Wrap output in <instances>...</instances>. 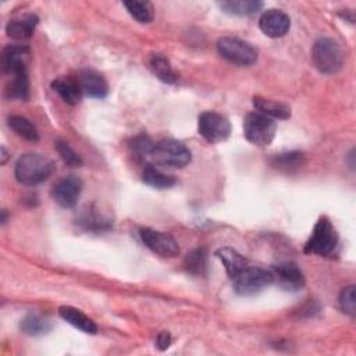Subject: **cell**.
Wrapping results in <instances>:
<instances>
[{
    "label": "cell",
    "instance_id": "cell-16",
    "mask_svg": "<svg viewBox=\"0 0 356 356\" xmlns=\"http://www.w3.org/2000/svg\"><path fill=\"white\" fill-rule=\"evenodd\" d=\"M52 88L69 105H78L83 99V90L80 83L70 77H60L52 83Z\"/></svg>",
    "mask_w": 356,
    "mask_h": 356
},
{
    "label": "cell",
    "instance_id": "cell-25",
    "mask_svg": "<svg viewBox=\"0 0 356 356\" xmlns=\"http://www.w3.org/2000/svg\"><path fill=\"white\" fill-rule=\"evenodd\" d=\"M9 126L17 135L24 138L26 141H30V142L40 141V133L34 126V123L30 121L28 119L23 116H12L9 119Z\"/></svg>",
    "mask_w": 356,
    "mask_h": 356
},
{
    "label": "cell",
    "instance_id": "cell-8",
    "mask_svg": "<svg viewBox=\"0 0 356 356\" xmlns=\"http://www.w3.org/2000/svg\"><path fill=\"white\" fill-rule=\"evenodd\" d=\"M198 131L202 138L210 144H219L226 141L231 134L230 121L220 113L205 112L199 116Z\"/></svg>",
    "mask_w": 356,
    "mask_h": 356
},
{
    "label": "cell",
    "instance_id": "cell-12",
    "mask_svg": "<svg viewBox=\"0 0 356 356\" xmlns=\"http://www.w3.org/2000/svg\"><path fill=\"white\" fill-rule=\"evenodd\" d=\"M273 277L274 281L278 282V285L285 291H299L305 285V277L298 264L292 262H285L273 269Z\"/></svg>",
    "mask_w": 356,
    "mask_h": 356
},
{
    "label": "cell",
    "instance_id": "cell-35",
    "mask_svg": "<svg viewBox=\"0 0 356 356\" xmlns=\"http://www.w3.org/2000/svg\"><path fill=\"white\" fill-rule=\"evenodd\" d=\"M2 214H3L2 223H3V224H6V221H8V212H6V210H3V212H2Z\"/></svg>",
    "mask_w": 356,
    "mask_h": 356
},
{
    "label": "cell",
    "instance_id": "cell-5",
    "mask_svg": "<svg viewBox=\"0 0 356 356\" xmlns=\"http://www.w3.org/2000/svg\"><path fill=\"white\" fill-rule=\"evenodd\" d=\"M338 245V234L327 217H320L310 238L305 244L303 252L317 256L331 255Z\"/></svg>",
    "mask_w": 356,
    "mask_h": 356
},
{
    "label": "cell",
    "instance_id": "cell-22",
    "mask_svg": "<svg viewBox=\"0 0 356 356\" xmlns=\"http://www.w3.org/2000/svg\"><path fill=\"white\" fill-rule=\"evenodd\" d=\"M221 10L234 16H251L257 13L263 3L257 0H227V2L219 3Z\"/></svg>",
    "mask_w": 356,
    "mask_h": 356
},
{
    "label": "cell",
    "instance_id": "cell-11",
    "mask_svg": "<svg viewBox=\"0 0 356 356\" xmlns=\"http://www.w3.org/2000/svg\"><path fill=\"white\" fill-rule=\"evenodd\" d=\"M262 33L270 38H281L291 28V19L282 10L271 9L262 15L259 20Z\"/></svg>",
    "mask_w": 356,
    "mask_h": 356
},
{
    "label": "cell",
    "instance_id": "cell-19",
    "mask_svg": "<svg viewBox=\"0 0 356 356\" xmlns=\"http://www.w3.org/2000/svg\"><path fill=\"white\" fill-rule=\"evenodd\" d=\"M253 106L255 109L270 117V119H280V120H287L291 117V109L289 106H287L285 103L277 102V101H271V99H266L262 96H255L253 98Z\"/></svg>",
    "mask_w": 356,
    "mask_h": 356
},
{
    "label": "cell",
    "instance_id": "cell-34",
    "mask_svg": "<svg viewBox=\"0 0 356 356\" xmlns=\"http://www.w3.org/2000/svg\"><path fill=\"white\" fill-rule=\"evenodd\" d=\"M8 160H9V152H8V149L5 146H2V160H0V163L6 164Z\"/></svg>",
    "mask_w": 356,
    "mask_h": 356
},
{
    "label": "cell",
    "instance_id": "cell-20",
    "mask_svg": "<svg viewBox=\"0 0 356 356\" xmlns=\"http://www.w3.org/2000/svg\"><path fill=\"white\" fill-rule=\"evenodd\" d=\"M149 66L152 73L164 84H174L178 80V76L171 67V63L162 53L152 55L149 59Z\"/></svg>",
    "mask_w": 356,
    "mask_h": 356
},
{
    "label": "cell",
    "instance_id": "cell-2",
    "mask_svg": "<svg viewBox=\"0 0 356 356\" xmlns=\"http://www.w3.org/2000/svg\"><path fill=\"white\" fill-rule=\"evenodd\" d=\"M344 52L339 44L331 38H320L312 49V60L314 67L327 76L337 74L344 66Z\"/></svg>",
    "mask_w": 356,
    "mask_h": 356
},
{
    "label": "cell",
    "instance_id": "cell-1",
    "mask_svg": "<svg viewBox=\"0 0 356 356\" xmlns=\"http://www.w3.org/2000/svg\"><path fill=\"white\" fill-rule=\"evenodd\" d=\"M55 171V163L46 155L30 152L16 163V178L20 184L33 187L46 181Z\"/></svg>",
    "mask_w": 356,
    "mask_h": 356
},
{
    "label": "cell",
    "instance_id": "cell-24",
    "mask_svg": "<svg viewBox=\"0 0 356 356\" xmlns=\"http://www.w3.org/2000/svg\"><path fill=\"white\" fill-rule=\"evenodd\" d=\"M20 327H22L23 332H26L27 335H31V337L45 335L52 330V324L49 323V320H46L42 316L35 314V313L27 314L22 320Z\"/></svg>",
    "mask_w": 356,
    "mask_h": 356
},
{
    "label": "cell",
    "instance_id": "cell-21",
    "mask_svg": "<svg viewBox=\"0 0 356 356\" xmlns=\"http://www.w3.org/2000/svg\"><path fill=\"white\" fill-rule=\"evenodd\" d=\"M6 94L10 99H17L23 102L30 99L28 70H22L12 74V81L6 90Z\"/></svg>",
    "mask_w": 356,
    "mask_h": 356
},
{
    "label": "cell",
    "instance_id": "cell-13",
    "mask_svg": "<svg viewBox=\"0 0 356 356\" xmlns=\"http://www.w3.org/2000/svg\"><path fill=\"white\" fill-rule=\"evenodd\" d=\"M78 83L83 90V94H85L90 98L103 99L109 94V85L106 78L92 69L81 70L78 74Z\"/></svg>",
    "mask_w": 356,
    "mask_h": 356
},
{
    "label": "cell",
    "instance_id": "cell-18",
    "mask_svg": "<svg viewBox=\"0 0 356 356\" xmlns=\"http://www.w3.org/2000/svg\"><path fill=\"white\" fill-rule=\"evenodd\" d=\"M216 255L221 260V263L224 264L226 271H227L230 278H234L237 274H239L244 269L248 267L246 259L238 251H235L230 246H224V248L217 249Z\"/></svg>",
    "mask_w": 356,
    "mask_h": 356
},
{
    "label": "cell",
    "instance_id": "cell-26",
    "mask_svg": "<svg viewBox=\"0 0 356 356\" xmlns=\"http://www.w3.org/2000/svg\"><path fill=\"white\" fill-rule=\"evenodd\" d=\"M184 266L188 273L194 276H205L207 267V251L205 248H196L185 257Z\"/></svg>",
    "mask_w": 356,
    "mask_h": 356
},
{
    "label": "cell",
    "instance_id": "cell-28",
    "mask_svg": "<svg viewBox=\"0 0 356 356\" xmlns=\"http://www.w3.org/2000/svg\"><path fill=\"white\" fill-rule=\"evenodd\" d=\"M78 224L83 226L85 230L91 231H105L110 228V221L106 220L103 216H99L96 210H92V207L80 213Z\"/></svg>",
    "mask_w": 356,
    "mask_h": 356
},
{
    "label": "cell",
    "instance_id": "cell-27",
    "mask_svg": "<svg viewBox=\"0 0 356 356\" xmlns=\"http://www.w3.org/2000/svg\"><path fill=\"white\" fill-rule=\"evenodd\" d=\"M124 6L130 13V16L141 24H149L155 17L153 6L149 2H135V0H128V2H124Z\"/></svg>",
    "mask_w": 356,
    "mask_h": 356
},
{
    "label": "cell",
    "instance_id": "cell-23",
    "mask_svg": "<svg viewBox=\"0 0 356 356\" xmlns=\"http://www.w3.org/2000/svg\"><path fill=\"white\" fill-rule=\"evenodd\" d=\"M142 180L145 184H148L152 188L156 189H167L176 185V178L173 176H169L163 171H160L153 164H146L142 173Z\"/></svg>",
    "mask_w": 356,
    "mask_h": 356
},
{
    "label": "cell",
    "instance_id": "cell-33",
    "mask_svg": "<svg viewBox=\"0 0 356 356\" xmlns=\"http://www.w3.org/2000/svg\"><path fill=\"white\" fill-rule=\"evenodd\" d=\"M171 344V335L169 331H163L158 335V339H156V346L160 349V350H164L170 346Z\"/></svg>",
    "mask_w": 356,
    "mask_h": 356
},
{
    "label": "cell",
    "instance_id": "cell-9",
    "mask_svg": "<svg viewBox=\"0 0 356 356\" xmlns=\"http://www.w3.org/2000/svg\"><path fill=\"white\" fill-rule=\"evenodd\" d=\"M142 242L156 255L162 257H176L180 253V246L176 238L167 232L156 231L152 228L141 230Z\"/></svg>",
    "mask_w": 356,
    "mask_h": 356
},
{
    "label": "cell",
    "instance_id": "cell-29",
    "mask_svg": "<svg viewBox=\"0 0 356 356\" xmlns=\"http://www.w3.org/2000/svg\"><path fill=\"white\" fill-rule=\"evenodd\" d=\"M303 160H305V156L302 152H288V153L277 155L273 159V166L282 171H294L303 164Z\"/></svg>",
    "mask_w": 356,
    "mask_h": 356
},
{
    "label": "cell",
    "instance_id": "cell-7",
    "mask_svg": "<svg viewBox=\"0 0 356 356\" xmlns=\"http://www.w3.org/2000/svg\"><path fill=\"white\" fill-rule=\"evenodd\" d=\"M231 280L234 291L242 296L256 295L274 282L273 273L262 267H246Z\"/></svg>",
    "mask_w": 356,
    "mask_h": 356
},
{
    "label": "cell",
    "instance_id": "cell-14",
    "mask_svg": "<svg viewBox=\"0 0 356 356\" xmlns=\"http://www.w3.org/2000/svg\"><path fill=\"white\" fill-rule=\"evenodd\" d=\"M30 58V49L23 45H9L2 55V66L6 74H15L22 70H27Z\"/></svg>",
    "mask_w": 356,
    "mask_h": 356
},
{
    "label": "cell",
    "instance_id": "cell-4",
    "mask_svg": "<svg viewBox=\"0 0 356 356\" xmlns=\"http://www.w3.org/2000/svg\"><path fill=\"white\" fill-rule=\"evenodd\" d=\"M217 52L224 60L239 67L253 66L259 58V52L255 46L232 37L220 38L217 42Z\"/></svg>",
    "mask_w": 356,
    "mask_h": 356
},
{
    "label": "cell",
    "instance_id": "cell-30",
    "mask_svg": "<svg viewBox=\"0 0 356 356\" xmlns=\"http://www.w3.org/2000/svg\"><path fill=\"white\" fill-rule=\"evenodd\" d=\"M155 146V142L145 134L142 135H138L135 137L131 144H130V148H131V152L135 155V158L138 159H145V158H149L151 156V152Z\"/></svg>",
    "mask_w": 356,
    "mask_h": 356
},
{
    "label": "cell",
    "instance_id": "cell-6",
    "mask_svg": "<svg viewBox=\"0 0 356 356\" xmlns=\"http://www.w3.org/2000/svg\"><path fill=\"white\" fill-rule=\"evenodd\" d=\"M277 124L273 119L259 113H248L244 120V135L248 142L256 146H267L276 137Z\"/></svg>",
    "mask_w": 356,
    "mask_h": 356
},
{
    "label": "cell",
    "instance_id": "cell-32",
    "mask_svg": "<svg viewBox=\"0 0 356 356\" xmlns=\"http://www.w3.org/2000/svg\"><path fill=\"white\" fill-rule=\"evenodd\" d=\"M339 306L344 313L350 317L356 316V298H355V285L344 288L339 294Z\"/></svg>",
    "mask_w": 356,
    "mask_h": 356
},
{
    "label": "cell",
    "instance_id": "cell-17",
    "mask_svg": "<svg viewBox=\"0 0 356 356\" xmlns=\"http://www.w3.org/2000/svg\"><path fill=\"white\" fill-rule=\"evenodd\" d=\"M59 314L65 321H67L73 327H76V328H78V330H81L87 334H96L98 332L96 323L92 319H90L85 313H83L81 310H78L73 306H62L59 309Z\"/></svg>",
    "mask_w": 356,
    "mask_h": 356
},
{
    "label": "cell",
    "instance_id": "cell-3",
    "mask_svg": "<svg viewBox=\"0 0 356 356\" xmlns=\"http://www.w3.org/2000/svg\"><path fill=\"white\" fill-rule=\"evenodd\" d=\"M156 164L164 167L183 169L191 163L192 155L188 146L176 139H162L155 144L151 156Z\"/></svg>",
    "mask_w": 356,
    "mask_h": 356
},
{
    "label": "cell",
    "instance_id": "cell-15",
    "mask_svg": "<svg viewBox=\"0 0 356 356\" xmlns=\"http://www.w3.org/2000/svg\"><path fill=\"white\" fill-rule=\"evenodd\" d=\"M38 23H40V19L35 15L19 16L9 22V24L6 27V33L12 40L27 41L33 37Z\"/></svg>",
    "mask_w": 356,
    "mask_h": 356
},
{
    "label": "cell",
    "instance_id": "cell-31",
    "mask_svg": "<svg viewBox=\"0 0 356 356\" xmlns=\"http://www.w3.org/2000/svg\"><path fill=\"white\" fill-rule=\"evenodd\" d=\"M56 149L62 158V160L70 166V167H80L83 166V159L78 156V153H76V151L70 146L69 142L59 139L56 142Z\"/></svg>",
    "mask_w": 356,
    "mask_h": 356
},
{
    "label": "cell",
    "instance_id": "cell-10",
    "mask_svg": "<svg viewBox=\"0 0 356 356\" xmlns=\"http://www.w3.org/2000/svg\"><path fill=\"white\" fill-rule=\"evenodd\" d=\"M83 191V181L77 176H67L58 181L52 189V196L58 205L65 209L77 206Z\"/></svg>",
    "mask_w": 356,
    "mask_h": 356
}]
</instances>
